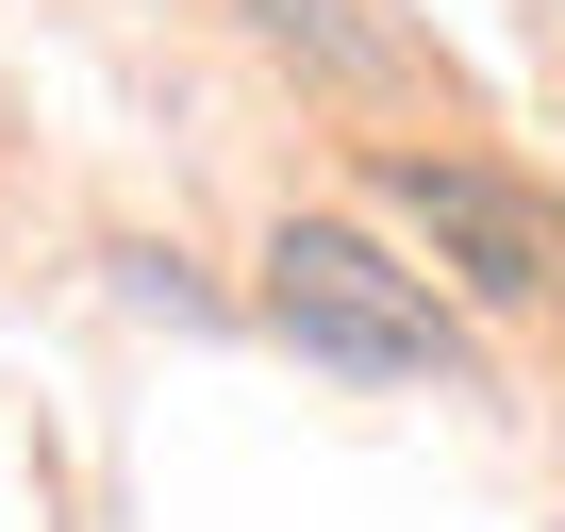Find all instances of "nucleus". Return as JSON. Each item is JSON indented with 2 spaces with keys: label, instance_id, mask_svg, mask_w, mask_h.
I'll return each instance as SVG.
<instances>
[{
  "label": "nucleus",
  "instance_id": "1",
  "mask_svg": "<svg viewBox=\"0 0 565 532\" xmlns=\"http://www.w3.org/2000/svg\"><path fill=\"white\" fill-rule=\"evenodd\" d=\"M266 317H282L300 366H350V383H466V317L433 300V266H399L350 216H282L266 233Z\"/></svg>",
  "mask_w": 565,
  "mask_h": 532
},
{
  "label": "nucleus",
  "instance_id": "2",
  "mask_svg": "<svg viewBox=\"0 0 565 532\" xmlns=\"http://www.w3.org/2000/svg\"><path fill=\"white\" fill-rule=\"evenodd\" d=\"M383 200L433 233V266L466 300H565V200L548 183L466 167V150H383Z\"/></svg>",
  "mask_w": 565,
  "mask_h": 532
}]
</instances>
